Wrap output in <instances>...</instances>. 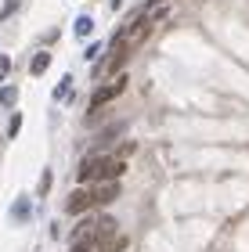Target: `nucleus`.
Masks as SVG:
<instances>
[{
    "instance_id": "obj_1",
    "label": "nucleus",
    "mask_w": 249,
    "mask_h": 252,
    "mask_svg": "<svg viewBox=\"0 0 249 252\" xmlns=\"http://www.w3.org/2000/svg\"><path fill=\"white\" fill-rule=\"evenodd\" d=\"M123 173V158H112V155H87L80 162V173L76 180L80 184H90V180H101V184H108V180H116Z\"/></svg>"
},
{
    "instance_id": "obj_2",
    "label": "nucleus",
    "mask_w": 249,
    "mask_h": 252,
    "mask_svg": "<svg viewBox=\"0 0 249 252\" xmlns=\"http://www.w3.org/2000/svg\"><path fill=\"white\" fill-rule=\"evenodd\" d=\"M87 209H94V198H90L87 188H83V191H72L69 198H65V213H69V216H80V213H87Z\"/></svg>"
},
{
    "instance_id": "obj_3",
    "label": "nucleus",
    "mask_w": 249,
    "mask_h": 252,
    "mask_svg": "<svg viewBox=\"0 0 249 252\" xmlns=\"http://www.w3.org/2000/svg\"><path fill=\"white\" fill-rule=\"evenodd\" d=\"M123 90H127V76H119L116 83H108V87H101L98 94H94V101H90V108H101L105 101H112V97H119Z\"/></svg>"
},
{
    "instance_id": "obj_4",
    "label": "nucleus",
    "mask_w": 249,
    "mask_h": 252,
    "mask_svg": "<svg viewBox=\"0 0 249 252\" xmlns=\"http://www.w3.org/2000/svg\"><path fill=\"white\" fill-rule=\"evenodd\" d=\"M116 194H119V184H116V180H108V184H98L94 191H90V198H94V205H108Z\"/></svg>"
},
{
    "instance_id": "obj_5",
    "label": "nucleus",
    "mask_w": 249,
    "mask_h": 252,
    "mask_svg": "<svg viewBox=\"0 0 249 252\" xmlns=\"http://www.w3.org/2000/svg\"><path fill=\"white\" fill-rule=\"evenodd\" d=\"M47 65H51V54H47V51H40L36 58H33L29 72H33V76H43V72H47Z\"/></svg>"
},
{
    "instance_id": "obj_6",
    "label": "nucleus",
    "mask_w": 249,
    "mask_h": 252,
    "mask_svg": "<svg viewBox=\"0 0 249 252\" xmlns=\"http://www.w3.org/2000/svg\"><path fill=\"white\" fill-rule=\"evenodd\" d=\"M11 216H15V220H29V216H33L29 198H18V202H15V209H11Z\"/></svg>"
},
{
    "instance_id": "obj_7",
    "label": "nucleus",
    "mask_w": 249,
    "mask_h": 252,
    "mask_svg": "<svg viewBox=\"0 0 249 252\" xmlns=\"http://www.w3.org/2000/svg\"><path fill=\"white\" fill-rule=\"evenodd\" d=\"M15 101H18V90H15V87H4V90H0V105H7V108H11Z\"/></svg>"
},
{
    "instance_id": "obj_8",
    "label": "nucleus",
    "mask_w": 249,
    "mask_h": 252,
    "mask_svg": "<svg viewBox=\"0 0 249 252\" xmlns=\"http://www.w3.org/2000/svg\"><path fill=\"white\" fill-rule=\"evenodd\" d=\"M69 90H72V76H65L62 83H58V90H54V97H58V101H65V97H69Z\"/></svg>"
},
{
    "instance_id": "obj_9",
    "label": "nucleus",
    "mask_w": 249,
    "mask_h": 252,
    "mask_svg": "<svg viewBox=\"0 0 249 252\" xmlns=\"http://www.w3.org/2000/svg\"><path fill=\"white\" fill-rule=\"evenodd\" d=\"M90 29H94V22H90L87 15H83V18H76V32H80V36H90Z\"/></svg>"
},
{
    "instance_id": "obj_10",
    "label": "nucleus",
    "mask_w": 249,
    "mask_h": 252,
    "mask_svg": "<svg viewBox=\"0 0 249 252\" xmlns=\"http://www.w3.org/2000/svg\"><path fill=\"white\" fill-rule=\"evenodd\" d=\"M18 130H22V112H15V116H11V123H7V137H18Z\"/></svg>"
},
{
    "instance_id": "obj_11",
    "label": "nucleus",
    "mask_w": 249,
    "mask_h": 252,
    "mask_svg": "<svg viewBox=\"0 0 249 252\" xmlns=\"http://www.w3.org/2000/svg\"><path fill=\"white\" fill-rule=\"evenodd\" d=\"M51 180H54V173H51V169H43V177H40V198L51 191Z\"/></svg>"
},
{
    "instance_id": "obj_12",
    "label": "nucleus",
    "mask_w": 249,
    "mask_h": 252,
    "mask_svg": "<svg viewBox=\"0 0 249 252\" xmlns=\"http://www.w3.org/2000/svg\"><path fill=\"white\" fill-rule=\"evenodd\" d=\"M18 4H22V0H4V7H0V15H4V18H11V15H15V11H18Z\"/></svg>"
},
{
    "instance_id": "obj_13",
    "label": "nucleus",
    "mask_w": 249,
    "mask_h": 252,
    "mask_svg": "<svg viewBox=\"0 0 249 252\" xmlns=\"http://www.w3.org/2000/svg\"><path fill=\"white\" fill-rule=\"evenodd\" d=\"M69 252H94V245H90V242H72Z\"/></svg>"
},
{
    "instance_id": "obj_14",
    "label": "nucleus",
    "mask_w": 249,
    "mask_h": 252,
    "mask_svg": "<svg viewBox=\"0 0 249 252\" xmlns=\"http://www.w3.org/2000/svg\"><path fill=\"white\" fill-rule=\"evenodd\" d=\"M7 72H11V58H0V83L7 79Z\"/></svg>"
},
{
    "instance_id": "obj_15",
    "label": "nucleus",
    "mask_w": 249,
    "mask_h": 252,
    "mask_svg": "<svg viewBox=\"0 0 249 252\" xmlns=\"http://www.w3.org/2000/svg\"><path fill=\"white\" fill-rule=\"evenodd\" d=\"M148 4H159V0H148Z\"/></svg>"
}]
</instances>
